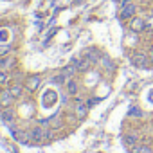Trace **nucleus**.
<instances>
[{
    "instance_id": "obj_6",
    "label": "nucleus",
    "mask_w": 153,
    "mask_h": 153,
    "mask_svg": "<svg viewBox=\"0 0 153 153\" xmlns=\"http://www.w3.org/2000/svg\"><path fill=\"white\" fill-rule=\"evenodd\" d=\"M139 140H140V135L137 133V131H128L126 135H124V142L128 144V146H137L139 144Z\"/></svg>"
},
{
    "instance_id": "obj_1",
    "label": "nucleus",
    "mask_w": 153,
    "mask_h": 153,
    "mask_svg": "<svg viewBox=\"0 0 153 153\" xmlns=\"http://www.w3.org/2000/svg\"><path fill=\"white\" fill-rule=\"evenodd\" d=\"M130 59H131V65L137 67V68H148V67H151V59H149V54L146 51H135Z\"/></svg>"
},
{
    "instance_id": "obj_9",
    "label": "nucleus",
    "mask_w": 153,
    "mask_h": 153,
    "mask_svg": "<svg viewBox=\"0 0 153 153\" xmlns=\"http://www.w3.org/2000/svg\"><path fill=\"white\" fill-rule=\"evenodd\" d=\"M131 153H153V148L149 144H137L131 148Z\"/></svg>"
},
{
    "instance_id": "obj_4",
    "label": "nucleus",
    "mask_w": 153,
    "mask_h": 153,
    "mask_svg": "<svg viewBox=\"0 0 153 153\" xmlns=\"http://www.w3.org/2000/svg\"><path fill=\"white\" fill-rule=\"evenodd\" d=\"M74 114L78 119H85L87 114H88V105H85L81 99H76V105H74Z\"/></svg>"
},
{
    "instance_id": "obj_16",
    "label": "nucleus",
    "mask_w": 153,
    "mask_h": 153,
    "mask_svg": "<svg viewBox=\"0 0 153 153\" xmlns=\"http://www.w3.org/2000/svg\"><path fill=\"white\" fill-rule=\"evenodd\" d=\"M7 79H9V76H7L6 72H0V85H4V83H7Z\"/></svg>"
},
{
    "instance_id": "obj_5",
    "label": "nucleus",
    "mask_w": 153,
    "mask_h": 153,
    "mask_svg": "<svg viewBox=\"0 0 153 153\" xmlns=\"http://www.w3.org/2000/svg\"><path fill=\"white\" fill-rule=\"evenodd\" d=\"M29 135H31V139H34V140H42V139H51V131H45L43 128H33Z\"/></svg>"
},
{
    "instance_id": "obj_18",
    "label": "nucleus",
    "mask_w": 153,
    "mask_h": 153,
    "mask_svg": "<svg viewBox=\"0 0 153 153\" xmlns=\"http://www.w3.org/2000/svg\"><path fill=\"white\" fill-rule=\"evenodd\" d=\"M148 54H149V59H151V65H153V45H149V49H148Z\"/></svg>"
},
{
    "instance_id": "obj_2",
    "label": "nucleus",
    "mask_w": 153,
    "mask_h": 153,
    "mask_svg": "<svg viewBox=\"0 0 153 153\" xmlns=\"http://www.w3.org/2000/svg\"><path fill=\"white\" fill-rule=\"evenodd\" d=\"M130 24H128V27H130V31L131 33H135V34H140V33H144L146 31V18H142V16H133L131 20H128Z\"/></svg>"
},
{
    "instance_id": "obj_19",
    "label": "nucleus",
    "mask_w": 153,
    "mask_h": 153,
    "mask_svg": "<svg viewBox=\"0 0 153 153\" xmlns=\"http://www.w3.org/2000/svg\"><path fill=\"white\" fill-rule=\"evenodd\" d=\"M130 2H133V0H121V6H124V4H130Z\"/></svg>"
},
{
    "instance_id": "obj_7",
    "label": "nucleus",
    "mask_w": 153,
    "mask_h": 153,
    "mask_svg": "<svg viewBox=\"0 0 153 153\" xmlns=\"http://www.w3.org/2000/svg\"><path fill=\"white\" fill-rule=\"evenodd\" d=\"M67 92H68L70 96H76V94H78V81H76L74 78H68V79H67Z\"/></svg>"
},
{
    "instance_id": "obj_15",
    "label": "nucleus",
    "mask_w": 153,
    "mask_h": 153,
    "mask_svg": "<svg viewBox=\"0 0 153 153\" xmlns=\"http://www.w3.org/2000/svg\"><path fill=\"white\" fill-rule=\"evenodd\" d=\"M2 117H4V121H11V119H13V112H11V110H9V112L4 110V112H2Z\"/></svg>"
},
{
    "instance_id": "obj_11",
    "label": "nucleus",
    "mask_w": 153,
    "mask_h": 153,
    "mask_svg": "<svg viewBox=\"0 0 153 153\" xmlns=\"http://www.w3.org/2000/svg\"><path fill=\"white\" fill-rule=\"evenodd\" d=\"M128 115H130V117H131V115H133V117H142V115H144V112H142L139 106H130Z\"/></svg>"
},
{
    "instance_id": "obj_8",
    "label": "nucleus",
    "mask_w": 153,
    "mask_h": 153,
    "mask_svg": "<svg viewBox=\"0 0 153 153\" xmlns=\"http://www.w3.org/2000/svg\"><path fill=\"white\" fill-rule=\"evenodd\" d=\"M13 94H11V90H6V92H2L0 94V105L2 106H9V103L13 101Z\"/></svg>"
},
{
    "instance_id": "obj_13",
    "label": "nucleus",
    "mask_w": 153,
    "mask_h": 153,
    "mask_svg": "<svg viewBox=\"0 0 153 153\" xmlns=\"http://www.w3.org/2000/svg\"><path fill=\"white\" fill-rule=\"evenodd\" d=\"M11 65H13L11 58H0V68H6V67H11Z\"/></svg>"
},
{
    "instance_id": "obj_10",
    "label": "nucleus",
    "mask_w": 153,
    "mask_h": 153,
    "mask_svg": "<svg viewBox=\"0 0 153 153\" xmlns=\"http://www.w3.org/2000/svg\"><path fill=\"white\" fill-rule=\"evenodd\" d=\"M25 87H27V90H31V92H34L38 87H40V76H33V78L25 83Z\"/></svg>"
},
{
    "instance_id": "obj_3",
    "label": "nucleus",
    "mask_w": 153,
    "mask_h": 153,
    "mask_svg": "<svg viewBox=\"0 0 153 153\" xmlns=\"http://www.w3.org/2000/svg\"><path fill=\"white\" fill-rule=\"evenodd\" d=\"M137 11H139V7H137L135 2L124 4L123 9H121V13H119V18H121V20H131V18L137 15Z\"/></svg>"
},
{
    "instance_id": "obj_12",
    "label": "nucleus",
    "mask_w": 153,
    "mask_h": 153,
    "mask_svg": "<svg viewBox=\"0 0 153 153\" xmlns=\"http://www.w3.org/2000/svg\"><path fill=\"white\" fill-rule=\"evenodd\" d=\"M148 31H153V11L146 15V33Z\"/></svg>"
},
{
    "instance_id": "obj_14",
    "label": "nucleus",
    "mask_w": 153,
    "mask_h": 153,
    "mask_svg": "<svg viewBox=\"0 0 153 153\" xmlns=\"http://www.w3.org/2000/svg\"><path fill=\"white\" fill-rule=\"evenodd\" d=\"M76 70H78V67H67V68L63 70V74L67 76V79H68V78H72V76H74Z\"/></svg>"
},
{
    "instance_id": "obj_17",
    "label": "nucleus",
    "mask_w": 153,
    "mask_h": 153,
    "mask_svg": "<svg viewBox=\"0 0 153 153\" xmlns=\"http://www.w3.org/2000/svg\"><path fill=\"white\" fill-rule=\"evenodd\" d=\"M11 94H13L15 97H18V96L22 94V87H13V88H11Z\"/></svg>"
}]
</instances>
